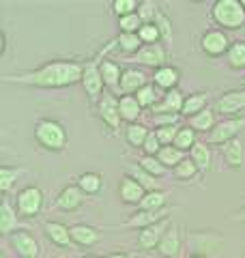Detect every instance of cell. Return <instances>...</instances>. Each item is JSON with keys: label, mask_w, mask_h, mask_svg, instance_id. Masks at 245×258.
<instances>
[{"label": "cell", "mask_w": 245, "mask_h": 258, "mask_svg": "<svg viewBox=\"0 0 245 258\" xmlns=\"http://www.w3.org/2000/svg\"><path fill=\"white\" fill-rule=\"evenodd\" d=\"M166 207V194L163 191H146V196L140 203V211H161Z\"/></svg>", "instance_id": "30"}, {"label": "cell", "mask_w": 245, "mask_h": 258, "mask_svg": "<svg viewBox=\"0 0 245 258\" xmlns=\"http://www.w3.org/2000/svg\"><path fill=\"white\" fill-rule=\"evenodd\" d=\"M241 110H245V91H230L219 97L215 103V112H222V114H236Z\"/></svg>", "instance_id": "11"}, {"label": "cell", "mask_w": 245, "mask_h": 258, "mask_svg": "<svg viewBox=\"0 0 245 258\" xmlns=\"http://www.w3.org/2000/svg\"><path fill=\"white\" fill-rule=\"evenodd\" d=\"M149 134H151L149 129H146L144 125H140V123H132L125 129V138H127V142L132 144V147H144Z\"/></svg>", "instance_id": "27"}, {"label": "cell", "mask_w": 245, "mask_h": 258, "mask_svg": "<svg viewBox=\"0 0 245 258\" xmlns=\"http://www.w3.org/2000/svg\"><path fill=\"white\" fill-rule=\"evenodd\" d=\"M108 258H129V256H125V254H110Z\"/></svg>", "instance_id": "50"}, {"label": "cell", "mask_w": 245, "mask_h": 258, "mask_svg": "<svg viewBox=\"0 0 245 258\" xmlns=\"http://www.w3.org/2000/svg\"><path fill=\"white\" fill-rule=\"evenodd\" d=\"M230 39L224 30H207L200 39V50L207 54V56H222V54H228L230 50Z\"/></svg>", "instance_id": "4"}, {"label": "cell", "mask_w": 245, "mask_h": 258, "mask_svg": "<svg viewBox=\"0 0 245 258\" xmlns=\"http://www.w3.org/2000/svg\"><path fill=\"white\" fill-rule=\"evenodd\" d=\"M190 127L194 132H213L215 129V112L213 110H202L196 116H190Z\"/></svg>", "instance_id": "22"}, {"label": "cell", "mask_w": 245, "mask_h": 258, "mask_svg": "<svg viewBox=\"0 0 245 258\" xmlns=\"http://www.w3.org/2000/svg\"><path fill=\"white\" fill-rule=\"evenodd\" d=\"M13 226H15V211L11 209L9 203H3V207H0V232L9 235L13 230Z\"/></svg>", "instance_id": "36"}, {"label": "cell", "mask_w": 245, "mask_h": 258, "mask_svg": "<svg viewBox=\"0 0 245 258\" xmlns=\"http://www.w3.org/2000/svg\"><path fill=\"white\" fill-rule=\"evenodd\" d=\"M101 185H103V179H101V174H97V172H84V174H80V179H78V187L84 194H97L101 189Z\"/></svg>", "instance_id": "29"}, {"label": "cell", "mask_w": 245, "mask_h": 258, "mask_svg": "<svg viewBox=\"0 0 245 258\" xmlns=\"http://www.w3.org/2000/svg\"><path fill=\"white\" fill-rule=\"evenodd\" d=\"M136 99L140 103L142 108H149V106H155V101H157V91H155L153 84H146L144 88L136 93Z\"/></svg>", "instance_id": "38"}, {"label": "cell", "mask_w": 245, "mask_h": 258, "mask_svg": "<svg viewBox=\"0 0 245 258\" xmlns=\"http://www.w3.org/2000/svg\"><path fill=\"white\" fill-rule=\"evenodd\" d=\"M207 99H209V95H207V93L190 95V97L185 99V103H183V112H181V114H185L187 118H190V116H196L198 112L207 110V108H204V106H207Z\"/></svg>", "instance_id": "24"}, {"label": "cell", "mask_w": 245, "mask_h": 258, "mask_svg": "<svg viewBox=\"0 0 245 258\" xmlns=\"http://www.w3.org/2000/svg\"><path fill=\"white\" fill-rule=\"evenodd\" d=\"M45 235L50 237L56 245H69L71 243V228H67V226L60 224V222H47Z\"/></svg>", "instance_id": "20"}, {"label": "cell", "mask_w": 245, "mask_h": 258, "mask_svg": "<svg viewBox=\"0 0 245 258\" xmlns=\"http://www.w3.org/2000/svg\"><path fill=\"white\" fill-rule=\"evenodd\" d=\"M245 125V118H230V120H222V123H217L215 129L209 134V142L211 144H228L230 140L236 138V134H239V129Z\"/></svg>", "instance_id": "6"}, {"label": "cell", "mask_w": 245, "mask_h": 258, "mask_svg": "<svg viewBox=\"0 0 245 258\" xmlns=\"http://www.w3.org/2000/svg\"><path fill=\"white\" fill-rule=\"evenodd\" d=\"M161 220H166V211H140V213H136L132 220H129V226L132 228H149V226H153V224H157V222H161Z\"/></svg>", "instance_id": "21"}, {"label": "cell", "mask_w": 245, "mask_h": 258, "mask_svg": "<svg viewBox=\"0 0 245 258\" xmlns=\"http://www.w3.org/2000/svg\"><path fill=\"white\" fill-rule=\"evenodd\" d=\"M178 129H181L178 125H174V127H161V129H155V134H157V138H159V142L163 144V147H172L174 140H176Z\"/></svg>", "instance_id": "44"}, {"label": "cell", "mask_w": 245, "mask_h": 258, "mask_svg": "<svg viewBox=\"0 0 245 258\" xmlns=\"http://www.w3.org/2000/svg\"><path fill=\"white\" fill-rule=\"evenodd\" d=\"M168 232V220H161L157 224L149 226V228H144L140 235H138V245H140L142 249H153L157 247L161 243L163 235Z\"/></svg>", "instance_id": "8"}, {"label": "cell", "mask_w": 245, "mask_h": 258, "mask_svg": "<svg viewBox=\"0 0 245 258\" xmlns=\"http://www.w3.org/2000/svg\"><path fill=\"white\" fill-rule=\"evenodd\" d=\"M196 132L192 127H181L178 129V134H176V140H174V147L176 149H181V151H187V149H194L196 147Z\"/></svg>", "instance_id": "34"}, {"label": "cell", "mask_w": 245, "mask_h": 258, "mask_svg": "<svg viewBox=\"0 0 245 258\" xmlns=\"http://www.w3.org/2000/svg\"><path fill=\"white\" fill-rule=\"evenodd\" d=\"M82 76H84V69H82L78 62L56 60V62L43 64V67L32 71V74L5 78V80L7 82L32 84V86H43V88H60V86H71L76 82H82Z\"/></svg>", "instance_id": "1"}, {"label": "cell", "mask_w": 245, "mask_h": 258, "mask_svg": "<svg viewBox=\"0 0 245 258\" xmlns=\"http://www.w3.org/2000/svg\"><path fill=\"white\" fill-rule=\"evenodd\" d=\"M129 174H132L134 179H136L138 183H140V185H142V187H144L146 191H157V181H155V176L146 172V170H144V168H142L140 164L129 168Z\"/></svg>", "instance_id": "32"}, {"label": "cell", "mask_w": 245, "mask_h": 258, "mask_svg": "<svg viewBox=\"0 0 245 258\" xmlns=\"http://www.w3.org/2000/svg\"><path fill=\"white\" fill-rule=\"evenodd\" d=\"M18 174H20L18 168H7V166L0 168V189H3V191H9L11 185H13V181L18 179Z\"/></svg>", "instance_id": "42"}, {"label": "cell", "mask_w": 245, "mask_h": 258, "mask_svg": "<svg viewBox=\"0 0 245 258\" xmlns=\"http://www.w3.org/2000/svg\"><path fill=\"white\" fill-rule=\"evenodd\" d=\"M183 103H185V97L178 88H172L163 95V101L159 106H155V114H163V112H172V114H178L183 112Z\"/></svg>", "instance_id": "16"}, {"label": "cell", "mask_w": 245, "mask_h": 258, "mask_svg": "<svg viewBox=\"0 0 245 258\" xmlns=\"http://www.w3.org/2000/svg\"><path fill=\"white\" fill-rule=\"evenodd\" d=\"M103 76H101V69L97 67V64H88L84 69V76H82V86H84V91L91 95V97H97L101 93L103 88Z\"/></svg>", "instance_id": "14"}, {"label": "cell", "mask_w": 245, "mask_h": 258, "mask_svg": "<svg viewBox=\"0 0 245 258\" xmlns=\"http://www.w3.org/2000/svg\"><path fill=\"white\" fill-rule=\"evenodd\" d=\"M157 159H159L166 168H172V170H174V168H176L178 164H181V161H183L185 157H183V151H181V149H176L174 144H172V147H163V149L159 151Z\"/></svg>", "instance_id": "31"}, {"label": "cell", "mask_w": 245, "mask_h": 258, "mask_svg": "<svg viewBox=\"0 0 245 258\" xmlns=\"http://www.w3.org/2000/svg\"><path fill=\"white\" fill-rule=\"evenodd\" d=\"M99 116L105 125H108L114 134L118 132V123H120V108H118V99L112 95H103L99 101Z\"/></svg>", "instance_id": "7"}, {"label": "cell", "mask_w": 245, "mask_h": 258, "mask_svg": "<svg viewBox=\"0 0 245 258\" xmlns=\"http://www.w3.org/2000/svg\"><path fill=\"white\" fill-rule=\"evenodd\" d=\"M146 86V76L142 74L140 69H125L120 76V91L125 95L138 93L140 88Z\"/></svg>", "instance_id": "15"}, {"label": "cell", "mask_w": 245, "mask_h": 258, "mask_svg": "<svg viewBox=\"0 0 245 258\" xmlns=\"http://www.w3.org/2000/svg\"><path fill=\"white\" fill-rule=\"evenodd\" d=\"M178 249H181V235H178V230L172 226V228H170L166 235H163L161 243L157 245V252L163 258H174L178 254Z\"/></svg>", "instance_id": "18"}, {"label": "cell", "mask_w": 245, "mask_h": 258, "mask_svg": "<svg viewBox=\"0 0 245 258\" xmlns=\"http://www.w3.org/2000/svg\"><path fill=\"white\" fill-rule=\"evenodd\" d=\"M118 194H120V200L127 205H140L142 198L146 196L144 187L134 179V176H122L120 185H118Z\"/></svg>", "instance_id": "9"}, {"label": "cell", "mask_w": 245, "mask_h": 258, "mask_svg": "<svg viewBox=\"0 0 245 258\" xmlns=\"http://www.w3.org/2000/svg\"><path fill=\"white\" fill-rule=\"evenodd\" d=\"M243 9H245V0H243Z\"/></svg>", "instance_id": "53"}, {"label": "cell", "mask_w": 245, "mask_h": 258, "mask_svg": "<svg viewBox=\"0 0 245 258\" xmlns=\"http://www.w3.org/2000/svg\"><path fill=\"white\" fill-rule=\"evenodd\" d=\"M190 159L198 166V170H202V172L211 170V151H209L207 144H202V142L196 144V147L190 151Z\"/></svg>", "instance_id": "25"}, {"label": "cell", "mask_w": 245, "mask_h": 258, "mask_svg": "<svg viewBox=\"0 0 245 258\" xmlns=\"http://www.w3.org/2000/svg\"><path fill=\"white\" fill-rule=\"evenodd\" d=\"M211 15H213L217 26H224L228 30L245 26V9L239 0H217L211 9Z\"/></svg>", "instance_id": "2"}, {"label": "cell", "mask_w": 245, "mask_h": 258, "mask_svg": "<svg viewBox=\"0 0 245 258\" xmlns=\"http://www.w3.org/2000/svg\"><path fill=\"white\" fill-rule=\"evenodd\" d=\"M236 220H239V222H245V207L241 209L239 213H236Z\"/></svg>", "instance_id": "49"}, {"label": "cell", "mask_w": 245, "mask_h": 258, "mask_svg": "<svg viewBox=\"0 0 245 258\" xmlns=\"http://www.w3.org/2000/svg\"><path fill=\"white\" fill-rule=\"evenodd\" d=\"M138 37L142 39V43L153 45V43H157V41H159L161 32H159V28L155 26V22H153V24H144V26L140 28V32H138Z\"/></svg>", "instance_id": "40"}, {"label": "cell", "mask_w": 245, "mask_h": 258, "mask_svg": "<svg viewBox=\"0 0 245 258\" xmlns=\"http://www.w3.org/2000/svg\"><path fill=\"white\" fill-rule=\"evenodd\" d=\"M228 64L232 69H245V41H236L226 54Z\"/></svg>", "instance_id": "33"}, {"label": "cell", "mask_w": 245, "mask_h": 258, "mask_svg": "<svg viewBox=\"0 0 245 258\" xmlns=\"http://www.w3.org/2000/svg\"><path fill=\"white\" fill-rule=\"evenodd\" d=\"M243 84H245V78H243Z\"/></svg>", "instance_id": "54"}, {"label": "cell", "mask_w": 245, "mask_h": 258, "mask_svg": "<svg viewBox=\"0 0 245 258\" xmlns=\"http://www.w3.org/2000/svg\"><path fill=\"white\" fill-rule=\"evenodd\" d=\"M35 138L41 147L50 151H63L67 144V132L56 120H39L35 129Z\"/></svg>", "instance_id": "3"}, {"label": "cell", "mask_w": 245, "mask_h": 258, "mask_svg": "<svg viewBox=\"0 0 245 258\" xmlns=\"http://www.w3.org/2000/svg\"><path fill=\"white\" fill-rule=\"evenodd\" d=\"M176 82H178V71L174 67H159L155 71V84L161 86V88H168V91H172L176 88Z\"/></svg>", "instance_id": "23"}, {"label": "cell", "mask_w": 245, "mask_h": 258, "mask_svg": "<svg viewBox=\"0 0 245 258\" xmlns=\"http://www.w3.org/2000/svg\"><path fill=\"white\" fill-rule=\"evenodd\" d=\"M153 123L157 125V129L161 127H174L178 123V114H172V112H163V114H155Z\"/></svg>", "instance_id": "47"}, {"label": "cell", "mask_w": 245, "mask_h": 258, "mask_svg": "<svg viewBox=\"0 0 245 258\" xmlns=\"http://www.w3.org/2000/svg\"><path fill=\"white\" fill-rule=\"evenodd\" d=\"M138 5L136 0H114L112 3V9H114V13L118 15V18H125V15H132V13H136L134 9H138Z\"/></svg>", "instance_id": "43"}, {"label": "cell", "mask_w": 245, "mask_h": 258, "mask_svg": "<svg viewBox=\"0 0 245 258\" xmlns=\"http://www.w3.org/2000/svg\"><path fill=\"white\" fill-rule=\"evenodd\" d=\"M196 174H198V166H196L192 159H183L181 164L174 168V176H176V179H194Z\"/></svg>", "instance_id": "41"}, {"label": "cell", "mask_w": 245, "mask_h": 258, "mask_svg": "<svg viewBox=\"0 0 245 258\" xmlns=\"http://www.w3.org/2000/svg\"><path fill=\"white\" fill-rule=\"evenodd\" d=\"M138 15H140V20L144 22V24H153L151 20H155L157 18V11H155V5L153 3H140V7H138Z\"/></svg>", "instance_id": "46"}, {"label": "cell", "mask_w": 245, "mask_h": 258, "mask_svg": "<svg viewBox=\"0 0 245 258\" xmlns=\"http://www.w3.org/2000/svg\"><path fill=\"white\" fill-rule=\"evenodd\" d=\"M144 153L146 155H153V157H157L159 155V151L163 149V144L159 142V138H157V134H149V138H146V142H144Z\"/></svg>", "instance_id": "45"}, {"label": "cell", "mask_w": 245, "mask_h": 258, "mask_svg": "<svg viewBox=\"0 0 245 258\" xmlns=\"http://www.w3.org/2000/svg\"><path fill=\"white\" fill-rule=\"evenodd\" d=\"M99 69H101L103 82L108 84L110 88L120 86V76H122V71L118 69V64H116V62H112V60H103V62L99 64Z\"/></svg>", "instance_id": "26"}, {"label": "cell", "mask_w": 245, "mask_h": 258, "mask_svg": "<svg viewBox=\"0 0 245 258\" xmlns=\"http://www.w3.org/2000/svg\"><path fill=\"white\" fill-rule=\"evenodd\" d=\"M71 241L78 245H95L99 241V232H97L93 226H86V224H78V226H71Z\"/></svg>", "instance_id": "17"}, {"label": "cell", "mask_w": 245, "mask_h": 258, "mask_svg": "<svg viewBox=\"0 0 245 258\" xmlns=\"http://www.w3.org/2000/svg\"><path fill=\"white\" fill-rule=\"evenodd\" d=\"M140 166H142L149 174H153V176H161L163 172H166V166H163L161 161H159L157 157H153V155H144V157L140 159Z\"/></svg>", "instance_id": "39"}, {"label": "cell", "mask_w": 245, "mask_h": 258, "mask_svg": "<svg viewBox=\"0 0 245 258\" xmlns=\"http://www.w3.org/2000/svg\"><path fill=\"white\" fill-rule=\"evenodd\" d=\"M11 245L18 249V254L24 256V258H37L39 256V243L24 230L13 232L11 235Z\"/></svg>", "instance_id": "13"}, {"label": "cell", "mask_w": 245, "mask_h": 258, "mask_svg": "<svg viewBox=\"0 0 245 258\" xmlns=\"http://www.w3.org/2000/svg\"><path fill=\"white\" fill-rule=\"evenodd\" d=\"M190 258H204V256H190Z\"/></svg>", "instance_id": "51"}, {"label": "cell", "mask_w": 245, "mask_h": 258, "mask_svg": "<svg viewBox=\"0 0 245 258\" xmlns=\"http://www.w3.org/2000/svg\"><path fill=\"white\" fill-rule=\"evenodd\" d=\"M118 26H120V32H140V28L144 26V22L140 20L138 13H132V15H125V18H118Z\"/></svg>", "instance_id": "37"}, {"label": "cell", "mask_w": 245, "mask_h": 258, "mask_svg": "<svg viewBox=\"0 0 245 258\" xmlns=\"http://www.w3.org/2000/svg\"><path fill=\"white\" fill-rule=\"evenodd\" d=\"M134 60L142 62V64H149V67H163L166 62V50L159 45V43H153V45H142L140 50L134 54Z\"/></svg>", "instance_id": "10"}, {"label": "cell", "mask_w": 245, "mask_h": 258, "mask_svg": "<svg viewBox=\"0 0 245 258\" xmlns=\"http://www.w3.org/2000/svg\"><path fill=\"white\" fill-rule=\"evenodd\" d=\"M222 151H224V157H226V161L230 164L232 168H241V164H243V149H241V142L239 140H230L228 144H224L222 147Z\"/></svg>", "instance_id": "28"}, {"label": "cell", "mask_w": 245, "mask_h": 258, "mask_svg": "<svg viewBox=\"0 0 245 258\" xmlns=\"http://www.w3.org/2000/svg\"><path fill=\"white\" fill-rule=\"evenodd\" d=\"M84 258H95V256H84Z\"/></svg>", "instance_id": "52"}, {"label": "cell", "mask_w": 245, "mask_h": 258, "mask_svg": "<svg viewBox=\"0 0 245 258\" xmlns=\"http://www.w3.org/2000/svg\"><path fill=\"white\" fill-rule=\"evenodd\" d=\"M155 26L159 28V32H161L163 39H170V37H172V26H170V22H168L166 15L159 13V11H157V18H155Z\"/></svg>", "instance_id": "48"}, {"label": "cell", "mask_w": 245, "mask_h": 258, "mask_svg": "<svg viewBox=\"0 0 245 258\" xmlns=\"http://www.w3.org/2000/svg\"><path fill=\"white\" fill-rule=\"evenodd\" d=\"M43 207V194L39 187H24L18 194V211L24 217H32L41 211Z\"/></svg>", "instance_id": "5"}, {"label": "cell", "mask_w": 245, "mask_h": 258, "mask_svg": "<svg viewBox=\"0 0 245 258\" xmlns=\"http://www.w3.org/2000/svg\"><path fill=\"white\" fill-rule=\"evenodd\" d=\"M82 203H84V191H82L78 185H67V187L58 194V198H56L58 209H63V211H67V213L80 209Z\"/></svg>", "instance_id": "12"}, {"label": "cell", "mask_w": 245, "mask_h": 258, "mask_svg": "<svg viewBox=\"0 0 245 258\" xmlns=\"http://www.w3.org/2000/svg\"><path fill=\"white\" fill-rule=\"evenodd\" d=\"M118 45H120V50H122V52L136 54V52L142 47V39L138 37V32H136V35H134V32H120Z\"/></svg>", "instance_id": "35"}, {"label": "cell", "mask_w": 245, "mask_h": 258, "mask_svg": "<svg viewBox=\"0 0 245 258\" xmlns=\"http://www.w3.org/2000/svg\"><path fill=\"white\" fill-rule=\"evenodd\" d=\"M118 108H120V118L129 120V125L136 123L138 116L142 114V106L138 103L136 95H125L118 99Z\"/></svg>", "instance_id": "19"}]
</instances>
